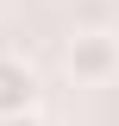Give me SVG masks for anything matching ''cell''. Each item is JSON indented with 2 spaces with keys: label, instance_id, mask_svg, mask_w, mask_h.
Wrapping results in <instances>:
<instances>
[{
  "label": "cell",
  "instance_id": "6da1fadb",
  "mask_svg": "<svg viewBox=\"0 0 119 126\" xmlns=\"http://www.w3.org/2000/svg\"><path fill=\"white\" fill-rule=\"evenodd\" d=\"M63 69H69L82 88H107V82H119V32L82 25L69 44H63Z\"/></svg>",
  "mask_w": 119,
  "mask_h": 126
},
{
  "label": "cell",
  "instance_id": "3957f363",
  "mask_svg": "<svg viewBox=\"0 0 119 126\" xmlns=\"http://www.w3.org/2000/svg\"><path fill=\"white\" fill-rule=\"evenodd\" d=\"M0 126H44L38 113H13V120H0Z\"/></svg>",
  "mask_w": 119,
  "mask_h": 126
},
{
  "label": "cell",
  "instance_id": "7a4b0ae2",
  "mask_svg": "<svg viewBox=\"0 0 119 126\" xmlns=\"http://www.w3.org/2000/svg\"><path fill=\"white\" fill-rule=\"evenodd\" d=\"M38 69L13 50H0V120H13V113H38Z\"/></svg>",
  "mask_w": 119,
  "mask_h": 126
}]
</instances>
